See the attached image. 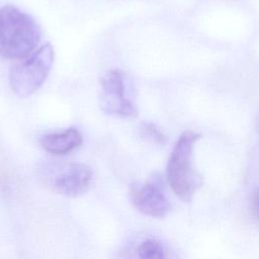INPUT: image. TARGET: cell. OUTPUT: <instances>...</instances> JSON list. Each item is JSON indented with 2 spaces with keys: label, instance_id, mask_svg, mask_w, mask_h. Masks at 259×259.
I'll list each match as a JSON object with an SVG mask.
<instances>
[{
  "label": "cell",
  "instance_id": "6da1fadb",
  "mask_svg": "<svg viewBox=\"0 0 259 259\" xmlns=\"http://www.w3.org/2000/svg\"><path fill=\"white\" fill-rule=\"evenodd\" d=\"M34 18L14 5L0 7V56L19 60L29 56L40 40Z\"/></svg>",
  "mask_w": 259,
  "mask_h": 259
},
{
  "label": "cell",
  "instance_id": "7a4b0ae2",
  "mask_svg": "<svg viewBox=\"0 0 259 259\" xmlns=\"http://www.w3.org/2000/svg\"><path fill=\"white\" fill-rule=\"evenodd\" d=\"M200 137L196 132L185 131L175 143L167 164L168 183L174 194L184 202L191 200L202 182L192 165L193 147Z\"/></svg>",
  "mask_w": 259,
  "mask_h": 259
},
{
  "label": "cell",
  "instance_id": "3957f363",
  "mask_svg": "<svg viewBox=\"0 0 259 259\" xmlns=\"http://www.w3.org/2000/svg\"><path fill=\"white\" fill-rule=\"evenodd\" d=\"M54 59V48L47 42L25 57L22 62L13 66L9 73L12 91L21 98L36 92L49 76Z\"/></svg>",
  "mask_w": 259,
  "mask_h": 259
},
{
  "label": "cell",
  "instance_id": "277c9868",
  "mask_svg": "<svg viewBox=\"0 0 259 259\" xmlns=\"http://www.w3.org/2000/svg\"><path fill=\"white\" fill-rule=\"evenodd\" d=\"M99 83L101 90L98 103L104 113L120 117H133L138 114L135 103L127 97L125 76L121 71L109 70L100 78Z\"/></svg>",
  "mask_w": 259,
  "mask_h": 259
},
{
  "label": "cell",
  "instance_id": "5b68a950",
  "mask_svg": "<svg viewBox=\"0 0 259 259\" xmlns=\"http://www.w3.org/2000/svg\"><path fill=\"white\" fill-rule=\"evenodd\" d=\"M130 195L134 206L145 215L164 218L170 211V202L156 183L133 185Z\"/></svg>",
  "mask_w": 259,
  "mask_h": 259
},
{
  "label": "cell",
  "instance_id": "8992f818",
  "mask_svg": "<svg viewBox=\"0 0 259 259\" xmlns=\"http://www.w3.org/2000/svg\"><path fill=\"white\" fill-rule=\"evenodd\" d=\"M92 179L93 172L88 165L73 163L67 165L55 176L53 187L62 195L76 197L89 189Z\"/></svg>",
  "mask_w": 259,
  "mask_h": 259
},
{
  "label": "cell",
  "instance_id": "52a82bcc",
  "mask_svg": "<svg viewBox=\"0 0 259 259\" xmlns=\"http://www.w3.org/2000/svg\"><path fill=\"white\" fill-rule=\"evenodd\" d=\"M83 143L81 133L76 127H69L60 133H51L41 137V147L51 154L65 155L79 148Z\"/></svg>",
  "mask_w": 259,
  "mask_h": 259
},
{
  "label": "cell",
  "instance_id": "ba28073f",
  "mask_svg": "<svg viewBox=\"0 0 259 259\" xmlns=\"http://www.w3.org/2000/svg\"><path fill=\"white\" fill-rule=\"evenodd\" d=\"M138 255L141 258H163L165 257V249L159 241L147 239L139 246Z\"/></svg>",
  "mask_w": 259,
  "mask_h": 259
},
{
  "label": "cell",
  "instance_id": "9c48e42d",
  "mask_svg": "<svg viewBox=\"0 0 259 259\" xmlns=\"http://www.w3.org/2000/svg\"><path fill=\"white\" fill-rule=\"evenodd\" d=\"M141 136L145 139H147L148 141H151L155 144L158 145H165L167 142V137L165 136V134L160 131V128L157 127V125L155 123L152 122H144L141 125Z\"/></svg>",
  "mask_w": 259,
  "mask_h": 259
}]
</instances>
